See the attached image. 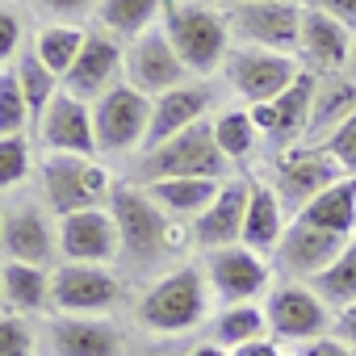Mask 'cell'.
Here are the masks:
<instances>
[{"label": "cell", "mask_w": 356, "mask_h": 356, "mask_svg": "<svg viewBox=\"0 0 356 356\" xmlns=\"http://www.w3.org/2000/svg\"><path fill=\"white\" fill-rule=\"evenodd\" d=\"M109 210L118 218V235H122V260L143 277L155 273L172 252L185 248V235L176 231V222L147 197L143 185H118L109 197Z\"/></svg>", "instance_id": "cell-1"}, {"label": "cell", "mask_w": 356, "mask_h": 356, "mask_svg": "<svg viewBox=\"0 0 356 356\" xmlns=\"http://www.w3.org/2000/svg\"><path fill=\"white\" fill-rule=\"evenodd\" d=\"M210 314V285L202 264H181L163 277H155L138 302H134V323L151 335H181L202 327Z\"/></svg>", "instance_id": "cell-2"}, {"label": "cell", "mask_w": 356, "mask_h": 356, "mask_svg": "<svg viewBox=\"0 0 356 356\" xmlns=\"http://www.w3.org/2000/svg\"><path fill=\"white\" fill-rule=\"evenodd\" d=\"M163 34L176 47L181 63L189 67V76H197V80L222 72V63L231 55L227 9H214L210 0H168Z\"/></svg>", "instance_id": "cell-3"}, {"label": "cell", "mask_w": 356, "mask_h": 356, "mask_svg": "<svg viewBox=\"0 0 356 356\" xmlns=\"http://www.w3.org/2000/svg\"><path fill=\"white\" fill-rule=\"evenodd\" d=\"M38 181H42L47 206L59 218L80 214V210H101V206H109V197L118 189L97 159H88V155H55V151L42 155Z\"/></svg>", "instance_id": "cell-4"}, {"label": "cell", "mask_w": 356, "mask_h": 356, "mask_svg": "<svg viewBox=\"0 0 356 356\" xmlns=\"http://www.w3.org/2000/svg\"><path fill=\"white\" fill-rule=\"evenodd\" d=\"M227 155L214 138L210 122H197L189 130H181L176 138H168L163 147L147 151L138 159V185L151 181H176V176H202V181H227Z\"/></svg>", "instance_id": "cell-5"}, {"label": "cell", "mask_w": 356, "mask_h": 356, "mask_svg": "<svg viewBox=\"0 0 356 356\" xmlns=\"http://www.w3.org/2000/svg\"><path fill=\"white\" fill-rule=\"evenodd\" d=\"M151 101L134 84L109 88L101 101H92V130H97V155H126L143 151L147 126H151Z\"/></svg>", "instance_id": "cell-6"}, {"label": "cell", "mask_w": 356, "mask_h": 356, "mask_svg": "<svg viewBox=\"0 0 356 356\" xmlns=\"http://www.w3.org/2000/svg\"><path fill=\"white\" fill-rule=\"evenodd\" d=\"M264 318L268 335L277 343H310L331 331V306L306 285V281H281L264 293Z\"/></svg>", "instance_id": "cell-7"}, {"label": "cell", "mask_w": 356, "mask_h": 356, "mask_svg": "<svg viewBox=\"0 0 356 356\" xmlns=\"http://www.w3.org/2000/svg\"><path fill=\"white\" fill-rule=\"evenodd\" d=\"M227 26H231V38H239V47L298 55L302 0H260V5H235V9H227Z\"/></svg>", "instance_id": "cell-8"}, {"label": "cell", "mask_w": 356, "mask_h": 356, "mask_svg": "<svg viewBox=\"0 0 356 356\" xmlns=\"http://www.w3.org/2000/svg\"><path fill=\"white\" fill-rule=\"evenodd\" d=\"M122 302V277L105 264H59L51 273V306L59 314H97L105 318Z\"/></svg>", "instance_id": "cell-9"}, {"label": "cell", "mask_w": 356, "mask_h": 356, "mask_svg": "<svg viewBox=\"0 0 356 356\" xmlns=\"http://www.w3.org/2000/svg\"><path fill=\"white\" fill-rule=\"evenodd\" d=\"M298 63L293 55H277V51H260V47H231L222 76L227 84L248 101V105H264L277 101L293 80H298Z\"/></svg>", "instance_id": "cell-10"}, {"label": "cell", "mask_w": 356, "mask_h": 356, "mask_svg": "<svg viewBox=\"0 0 356 356\" xmlns=\"http://www.w3.org/2000/svg\"><path fill=\"white\" fill-rule=\"evenodd\" d=\"M339 163L323 151V147H289L281 159H277V172H273V193L281 197L285 210L302 214L323 189H331L339 181Z\"/></svg>", "instance_id": "cell-11"}, {"label": "cell", "mask_w": 356, "mask_h": 356, "mask_svg": "<svg viewBox=\"0 0 356 356\" xmlns=\"http://www.w3.org/2000/svg\"><path fill=\"white\" fill-rule=\"evenodd\" d=\"M202 268H206V285H210V293H214L218 302H227V306L252 302V298H260V293L273 289V285H268V281H273L268 260L256 256V252H248L243 243H235V248H218V252H206Z\"/></svg>", "instance_id": "cell-12"}, {"label": "cell", "mask_w": 356, "mask_h": 356, "mask_svg": "<svg viewBox=\"0 0 356 356\" xmlns=\"http://www.w3.org/2000/svg\"><path fill=\"white\" fill-rule=\"evenodd\" d=\"M126 84H134L138 92L147 97H163L172 88L189 84V67L181 63L176 47L168 42L163 26L138 34L130 47H126Z\"/></svg>", "instance_id": "cell-13"}, {"label": "cell", "mask_w": 356, "mask_h": 356, "mask_svg": "<svg viewBox=\"0 0 356 356\" xmlns=\"http://www.w3.org/2000/svg\"><path fill=\"white\" fill-rule=\"evenodd\" d=\"M59 252L67 264H113L122 260V235L109 206L59 218Z\"/></svg>", "instance_id": "cell-14"}, {"label": "cell", "mask_w": 356, "mask_h": 356, "mask_svg": "<svg viewBox=\"0 0 356 356\" xmlns=\"http://www.w3.org/2000/svg\"><path fill=\"white\" fill-rule=\"evenodd\" d=\"M122 80H126V47L105 30H88L76 67L63 76V88L80 101H101Z\"/></svg>", "instance_id": "cell-15"}, {"label": "cell", "mask_w": 356, "mask_h": 356, "mask_svg": "<svg viewBox=\"0 0 356 356\" xmlns=\"http://www.w3.org/2000/svg\"><path fill=\"white\" fill-rule=\"evenodd\" d=\"M55 248H59V231L51 227L47 210L30 197L5 206V231H0V252L9 260H22V264H38L47 268L55 260Z\"/></svg>", "instance_id": "cell-16"}, {"label": "cell", "mask_w": 356, "mask_h": 356, "mask_svg": "<svg viewBox=\"0 0 356 356\" xmlns=\"http://www.w3.org/2000/svg\"><path fill=\"white\" fill-rule=\"evenodd\" d=\"M38 138L55 155H88V159H97V130H92L88 101H80L67 88H59V97L38 118Z\"/></svg>", "instance_id": "cell-17"}, {"label": "cell", "mask_w": 356, "mask_h": 356, "mask_svg": "<svg viewBox=\"0 0 356 356\" xmlns=\"http://www.w3.org/2000/svg\"><path fill=\"white\" fill-rule=\"evenodd\" d=\"M343 243H348V239L327 235V231H314V227H306V222L293 218V222L285 227L277 252H273V264H277V273H281L285 281H306V285H310V281L343 252Z\"/></svg>", "instance_id": "cell-18"}, {"label": "cell", "mask_w": 356, "mask_h": 356, "mask_svg": "<svg viewBox=\"0 0 356 356\" xmlns=\"http://www.w3.org/2000/svg\"><path fill=\"white\" fill-rule=\"evenodd\" d=\"M47 356H122V331L97 314H59L42 331Z\"/></svg>", "instance_id": "cell-19"}, {"label": "cell", "mask_w": 356, "mask_h": 356, "mask_svg": "<svg viewBox=\"0 0 356 356\" xmlns=\"http://www.w3.org/2000/svg\"><path fill=\"white\" fill-rule=\"evenodd\" d=\"M352 51V30L323 9L302 5V38H298V63L314 76H339L348 67Z\"/></svg>", "instance_id": "cell-20"}, {"label": "cell", "mask_w": 356, "mask_h": 356, "mask_svg": "<svg viewBox=\"0 0 356 356\" xmlns=\"http://www.w3.org/2000/svg\"><path fill=\"white\" fill-rule=\"evenodd\" d=\"M210 101H214V88L202 84V80L181 84V88H172V92L155 97V101H151V126H147V138H143V155L155 151V147H163L168 138H176L181 130L206 122Z\"/></svg>", "instance_id": "cell-21"}, {"label": "cell", "mask_w": 356, "mask_h": 356, "mask_svg": "<svg viewBox=\"0 0 356 356\" xmlns=\"http://www.w3.org/2000/svg\"><path fill=\"white\" fill-rule=\"evenodd\" d=\"M248 193H252V181H222L218 197L193 218L189 227V239L202 248V252H218V248H235L239 235H243V214H248Z\"/></svg>", "instance_id": "cell-22"}, {"label": "cell", "mask_w": 356, "mask_h": 356, "mask_svg": "<svg viewBox=\"0 0 356 356\" xmlns=\"http://www.w3.org/2000/svg\"><path fill=\"white\" fill-rule=\"evenodd\" d=\"M281 235H285V206H281V197L273 193V185H260V181H252V193H248V214H243V235H239V243L248 248V252H256V256H273L277 252V243H281Z\"/></svg>", "instance_id": "cell-23"}, {"label": "cell", "mask_w": 356, "mask_h": 356, "mask_svg": "<svg viewBox=\"0 0 356 356\" xmlns=\"http://www.w3.org/2000/svg\"><path fill=\"white\" fill-rule=\"evenodd\" d=\"M298 222L314 227V231H327V235H339V239H352L356 231V176H339L331 189H323L302 214H293Z\"/></svg>", "instance_id": "cell-24"}, {"label": "cell", "mask_w": 356, "mask_h": 356, "mask_svg": "<svg viewBox=\"0 0 356 356\" xmlns=\"http://www.w3.org/2000/svg\"><path fill=\"white\" fill-rule=\"evenodd\" d=\"M348 113H356V80L352 76H318V92H314V109H310V126L302 147H318Z\"/></svg>", "instance_id": "cell-25"}, {"label": "cell", "mask_w": 356, "mask_h": 356, "mask_svg": "<svg viewBox=\"0 0 356 356\" xmlns=\"http://www.w3.org/2000/svg\"><path fill=\"white\" fill-rule=\"evenodd\" d=\"M314 92H318V76L302 67L298 80L273 101V105H277V134H273V147H281V151L302 147L306 126H310V109H314Z\"/></svg>", "instance_id": "cell-26"}, {"label": "cell", "mask_w": 356, "mask_h": 356, "mask_svg": "<svg viewBox=\"0 0 356 356\" xmlns=\"http://www.w3.org/2000/svg\"><path fill=\"white\" fill-rule=\"evenodd\" d=\"M147 189V197L168 214V218H197L214 197H218V189H222V181H202V176H176V181H151V185H143Z\"/></svg>", "instance_id": "cell-27"}, {"label": "cell", "mask_w": 356, "mask_h": 356, "mask_svg": "<svg viewBox=\"0 0 356 356\" xmlns=\"http://www.w3.org/2000/svg\"><path fill=\"white\" fill-rule=\"evenodd\" d=\"M0 289H5V306L13 314H38L51 306V273L38 264L5 260L0 264Z\"/></svg>", "instance_id": "cell-28"}, {"label": "cell", "mask_w": 356, "mask_h": 356, "mask_svg": "<svg viewBox=\"0 0 356 356\" xmlns=\"http://www.w3.org/2000/svg\"><path fill=\"white\" fill-rule=\"evenodd\" d=\"M168 0H97V22L118 42H134L138 34L155 30V17H163Z\"/></svg>", "instance_id": "cell-29"}, {"label": "cell", "mask_w": 356, "mask_h": 356, "mask_svg": "<svg viewBox=\"0 0 356 356\" xmlns=\"http://www.w3.org/2000/svg\"><path fill=\"white\" fill-rule=\"evenodd\" d=\"M264 335H268L264 306L239 302V306H227V310H218V314H214V323H210V335H206V339H214L218 348L235 352V348H243V343H252V339H264Z\"/></svg>", "instance_id": "cell-30"}, {"label": "cell", "mask_w": 356, "mask_h": 356, "mask_svg": "<svg viewBox=\"0 0 356 356\" xmlns=\"http://www.w3.org/2000/svg\"><path fill=\"white\" fill-rule=\"evenodd\" d=\"M84 38H88V30H80V26H42V30L34 34L30 51L42 59L47 72H55V76L63 80V76L76 67V59H80V51H84Z\"/></svg>", "instance_id": "cell-31"}, {"label": "cell", "mask_w": 356, "mask_h": 356, "mask_svg": "<svg viewBox=\"0 0 356 356\" xmlns=\"http://www.w3.org/2000/svg\"><path fill=\"white\" fill-rule=\"evenodd\" d=\"M310 289H314L335 314L348 310V306H356V239L343 243V252L310 281Z\"/></svg>", "instance_id": "cell-32"}, {"label": "cell", "mask_w": 356, "mask_h": 356, "mask_svg": "<svg viewBox=\"0 0 356 356\" xmlns=\"http://www.w3.org/2000/svg\"><path fill=\"white\" fill-rule=\"evenodd\" d=\"M13 72H17V84H22V92H26V105H30V118H34V126H38V118L47 113V105L59 97V88H63V80L55 76V72H47L42 67V59L26 47L22 55H17V63H13Z\"/></svg>", "instance_id": "cell-33"}, {"label": "cell", "mask_w": 356, "mask_h": 356, "mask_svg": "<svg viewBox=\"0 0 356 356\" xmlns=\"http://www.w3.org/2000/svg\"><path fill=\"white\" fill-rule=\"evenodd\" d=\"M210 126H214V138H218V147H222V155L231 163L248 159L256 151V143H260V130L252 122V109H222Z\"/></svg>", "instance_id": "cell-34"}, {"label": "cell", "mask_w": 356, "mask_h": 356, "mask_svg": "<svg viewBox=\"0 0 356 356\" xmlns=\"http://www.w3.org/2000/svg\"><path fill=\"white\" fill-rule=\"evenodd\" d=\"M30 105H26V92L17 84V72H0V138L9 134H26L30 126Z\"/></svg>", "instance_id": "cell-35"}, {"label": "cell", "mask_w": 356, "mask_h": 356, "mask_svg": "<svg viewBox=\"0 0 356 356\" xmlns=\"http://www.w3.org/2000/svg\"><path fill=\"white\" fill-rule=\"evenodd\" d=\"M34 168V155H30V138L26 134H9L0 138V193L5 189H17Z\"/></svg>", "instance_id": "cell-36"}, {"label": "cell", "mask_w": 356, "mask_h": 356, "mask_svg": "<svg viewBox=\"0 0 356 356\" xmlns=\"http://www.w3.org/2000/svg\"><path fill=\"white\" fill-rule=\"evenodd\" d=\"M38 331L26 314H0V356H34Z\"/></svg>", "instance_id": "cell-37"}, {"label": "cell", "mask_w": 356, "mask_h": 356, "mask_svg": "<svg viewBox=\"0 0 356 356\" xmlns=\"http://www.w3.org/2000/svg\"><path fill=\"white\" fill-rule=\"evenodd\" d=\"M335 163H339V172L343 176H356V113H348L323 143H318Z\"/></svg>", "instance_id": "cell-38"}, {"label": "cell", "mask_w": 356, "mask_h": 356, "mask_svg": "<svg viewBox=\"0 0 356 356\" xmlns=\"http://www.w3.org/2000/svg\"><path fill=\"white\" fill-rule=\"evenodd\" d=\"M34 13H42L47 26H76L80 17L97 13V0H34Z\"/></svg>", "instance_id": "cell-39"}, {"label": "cell", "mask_w": 356, "mask_h": 356, "mask_svg": "<svg viewBox=\"0 0 356 356\" xmlns=\"http://www.w3.org/2000/svg\"><path fill=\"white\" fill-rule=\"evenodd\" d=\"M22 55V17L0 5V63H17Z\"/></svg>", "instance_id": "cell-40"}, {"label": "cell", "mask_w": 356, "mask_h": 356, "mask_svg": "<svg viewBox=\"0 0 356 356\" xmlns=\"http://www.w3.org/2000/svg\"><path fill=\"white\" fill-rule=\"evenodd\" d=\"M293 356H356V343H348L339 335H318L310 343H298Z\"/></svg>", "instance_id": "cell-41"}, {"label": "cell", "mask_w": 356, "mask_h": 356, "mask_svg": "<svg viewBox=\"0 0 356 356\" xmlns=\"http://www.w3.org/2000/svg\"><path fill=\"white\" fill-rule=\"evenodd\" d=\"M302 5L323 9L327 17H335V22H343L348 30H356V0H302Z\"/></svg>", "instance_id": "cell-42"}, {"label": "cell", "mask_w": 356, "mask_h": 356, "mask_svg": "<svg viewBox=\"0 0 356 356\" xmlns=\"http://www.w3.org/2000/svg\"><path fill=\"white\" fill-rule=\"evenodd\" d=\"M252 122H256L260 138H268V143H273V134H277V105H273V101H264V105H252Z\"/></svg>", "instance_id": "cell-43"}, {"label": "cell", "mask_w": 356, "mask_h": 356, "mask_svg": "<svg viewBox=\"0 0 356 356\" xmlns=\"http://www.w3.org/2000/svg\"><path fill=\"white\" fill-rule=\"evenodd\" d=\"M231 356H285V352H281V343H277L273 335H264V339H252V343L235 348Z\"/></svg>", "instance_id": "cell-44"}, {"label": "cell", "mask_w": 356, "mask_h": 356, "mask_svg": "<svg viewBox=\"0 0 356 356\" xmlns=\"http://www.w3.org/2000/svg\"><path fill=\"white\" fill-rule=\"evenodd\" d=\"M335 335L348 339V343H356V306H348V310L335 314Z\"/></svg>", "instance_id": "cell-45"}, {"label": "cell", "mask_w": 356, "mask_h": 356, "mask_svg": "<svg viewBox=\"0 0 356 356\" xmlns=\"http://www.w3.org/2000/svg\"><path fill=\"white\" fill-rule=\"evenodd\" d=\"M185 356H231V352H227V348H218L214 339H206V343H193Z\"/></svg>", "instance_id": "cell-46"}, {"label": "cell", "mask_w": 356, "mask_h": 356, "mask_svg": "<svg viewBox=\"0 0 356 356\" xmlns=\"http://www.w3.org/2000/svg\"><path fill=\"white\" fill-rule=\"evenodd\" d=\"M134 356H185V352H176V348H168V343H163V348H159V343H151V348H138Z\"/></svg>", "instance_id": "cell-47"}, {"label": "cell", "mask_w": 356, "mask_h": 356, "mask_svg": "<svg viewBox=\"0 0 356 356\" xmlns=\"http://www.w3.org/2000/svg\"><path fill=\"white\" fill-rule=\"evenodd\" d=\"M343 76L356 80V30H352V51H348V67H343Z\"/></svg>", "instance_id": "cell-48"}, {"label": "cell", "mask_w": 356, "mask_h": 356, "mask_svg": "<svg viewBox=\"0 0 356 356\" xmlns=\"http://www.w3.org/2000/svg\"><path fill=\"white\" fill-rule=\"evenodd\" d=\"M218 5H227V9H235V5H260V0H218Z\"/></svg>", "instance_id": "cell-49"}, {"label": "cell", "mask_w": 356, "mask_h": 356, "mask_svg": "<svg viewBox=\"0 0 356 356\" xmlns=\"http://www.w3.org/2000/svg\"><path fill=\"white\" fill-rule=\"evenodd\" d=\"M0 231H5V202H0Z\"/></svg>", "instance_id": "cell-50"}, {"label": "cell", "mask_w": 356, "mask_h": 356, "mask_svg": "<svg viewBox=\"0 0 356 356\" xmlns=\"http://www.w3.org/2000/svg\"><path fill=\"white\" fill-rule=\"evenodd\" d=\"M0 306H5V289H0Z\"/></svg>", "instance_id": "cell-51"}]
</instances>
